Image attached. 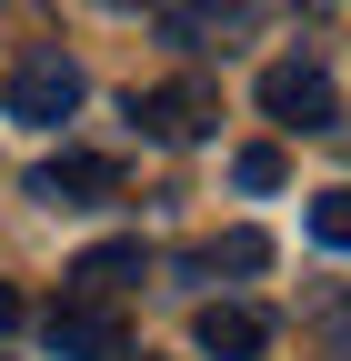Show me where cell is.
<instances>
[{
  "mask_svg": "<svg viewBox=\"0 0 351 361\" xmlns=\"http://www.w3.org/2000/svg\"><path fill=\"white\" fill-rule=\"evenodd\" d=\"M312 241L351 251V180H341V191H321V201H312Z\"/></svg>",
  "mask_w": 351,
  "mask_h": 361,
  "instance_id": "10",
  "label": "cell"
},
{
  "mask_svg": "<svg viewBox=\"0 0 351 361\" xmlns=\"http://www.w3.org/2000/svg\"><path fill=\"white\" fill-rule=\"evenodd\" d=\"M111 11H130V0H111ZM151 11H161V0H151Z\"/></svg>",
  "mask_w": 351,
  "mask_h": 361,
  "instance_id": "13",
  "label": "cell"
},
{
  "mask_svg": "<svg viewBox=\"0 0 351 361\" xmlns=\"http://www.w3.org/2000/svg\"><path fill=\"white\" fill-rule=\"evenodd\" d=\"M121 191V161H101V151H51L30 171V201H61V211H80V201H111Z\"/></svg>",
  "mask_w": 351,
  "mask_h": 361,
  "instance_id": "6",
  "label": "cell"
},
{
  "mask_svg": "<svg viewBox=\"0 0 351 361\" xmlns=\"http://www.w3.org/2000/svg\"><path fill=\"white\" fill-rule=\"evenodd\" d=\"M261 111H271L281 130H331V121H341L331 71H321V61H271V71H261Z\"/></svg>",
  "mask_w": 351,
  "mask_h": 361,
  "instance_id": "4",
  "label": "cell"
},
{
  "mask_svg": "<svg viewBox=\"0 0 351 361\" xmlns=\"http://www.w3.org/2000/svg\"><path fill=\"white\" fill-rule=\"evenodd\" d=\"M70 111H80V61H61V51H20V61H11V121L61 130Z\"/></svg>",
  "mask_w": 351,
  "mask_h": 361,
  "instance_id": "2",
  "label": "cell"
},
{
  "mask_svg": "<svg viewBox=\"0 0 351 361\" xmlns=\"http://www.w3.org/2000/svg\"><path fill=\"white\" fill-rule=\"evenodd\" d=\"M141 271H151V251H141V241H91V251L70 261V291H91V301H121L130 281H141Z\"/></svg>",
  "mask_w": 351,
  "mask_h": 361,
  "instance_id": "8",
  "label": "cell"
},
{
  "mask_svg": "<svg viewBox=\"0 0 351 361\" xmlns=\"http://www.w3.org/2000/svg\"><path fill=\"white\" fill-rule=\"evenodd\" d=\"M281 171H291V161H281L271 141H251V151L231 161V180H241V191H281Z\"/></svg>",
  "mask_w": 351,
  "mask_h": 361,
  "instance_id": "11",
  "label": "cell"
},
{
  "mask_svg": "<svg viewBox=\"0 0 351 361\" xmlns=\"http://www.w3.org/2000/svg\"><path fill=\"white\" fill-rule=\"evenodd\" d=\"M11 322H20V291H11V281H0V331H11Z\"/></svg>",
  "mask_w": 351,
  "mask_h": 361,
  "instance_id": "12",
  "label": "cell"
},
{
  "mask_svg": "<svg viewBox=\"0 0 351 361\" xmlns=\"http://www.w3.org/2000/svg\"><path fill=\"white\" fill-rule=\"evenodd\" d=\"M130 121L151 130V141H211V121H221V90L211 80H161V90H130Z\"/></svg>",
  "mask_w": 351,
  "mask_h": 361,
  "instance_id": "3",
  "label": "cell"
},
{
  "mask_svg": "<svg viewBox=\"0 0 351 361\" xmlns=\"http://www.w3.org/2000/svg\"><path fill=\"white\" fill-rule=\"evenodd\" d=\"M191 341H201L211 361H261V351H271V322H261L251 301H201V322H191Z\"/></svg>",
  "mask_w": 351,
  "mask_h": 361,
  "instance_id": "7",
  "label": "cell"
},
{
  "mask_svg": "<svg viewBox=\"0 0 351 361\" xmlns=\"http://www.w3.org/2000/svg\"><path fill=\"white\" fill-rule=\"evenodd\" d=\"M121 361H130V351H121ZM141 361H151V351H141Z\"/></svg>",
  "mask_w": 351,
  "mask_h": 361,
  "instance_id": "15",
  "label": "cell"
},
{
  "mask_svg": "<svg viewBox=\"0 0 351 361\" xmlns=\"http://www.w3.org/2000/svg\"><path fill=\"white\" fill-rule=\"evenodd\" d=\"M161 40L171 51H241L251 40V0H161Z\"/></svg>",
  "mask_w": 351,
  "mask_h": 361,
  "instance_id": "5",
  "label": "cell"
},
{
  "mask_svg": "<svg viewBox=\"0 0 351 361\" xmlns=\"http://www.w3.org/2000/svg\"><path fill=\"white\" fill-rule=\"evenodd\" d=\"M40 341H51V361H121V351H130L121 301H91V291H61L51 322H40Z\"/></svg>",
  "mask_w": 351,
  "mask_h": 361,
  "instance_id": "1",
  "label": "cell"
},
{
  "mask_svg": "<svg viewBox=\"0 0 351 361\" xmlns=\"http://www.w3.org/2000/svg\"><path fill=\"white\" fill-rule=\"evenodd\" d=\"M201 271H271V241H261V231H221L201 251Z\"/></svg>",
  "mask_w": 351,
  "mask_h": 361,
  "instance_id": "9",
  "label": "cell"
},
{
  "mask_svg": "<svg viewBox=\"0 0 351 361\" xmlns=\"http://www.w3.org/2000/svg\"><path fill=\"white\" fill-rule=\"evenodd\" d=\"M341 151H351V130H341Z\"/></svg>",
  "mask_w": 351,
  "mask_h": 361,
  "instance_id": "14",
  "label": "cell"
}]
</instances>
